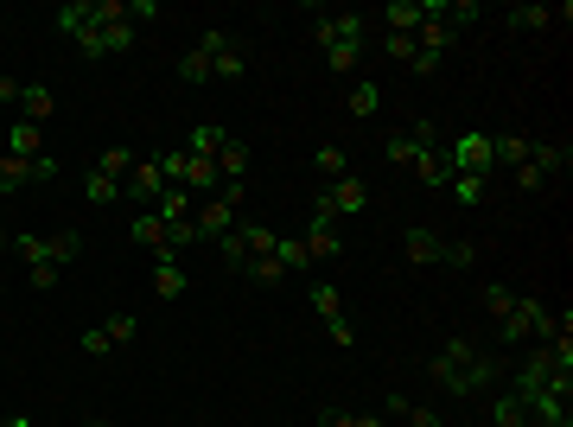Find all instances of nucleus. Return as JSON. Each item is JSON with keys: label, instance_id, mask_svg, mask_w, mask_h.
Returning a JSON list of instances; mask_svg holds the SVG:
<instances>
[{"label": "nucleus", "instance_id": "47", "mask_svg": "<svg viewBox=\"0 0 573 427\" xmlns=\"http://www.w3.org/2000/svg\"><path fill=\"white\" fill-rule=\"evenodd\" d=\"M510 179H516V192H542V185H548V179H542V173H535V166H529V160H523V166H516V173H510Z\"/></svg>", "mask_w": 573, "mask_h": 427}, {"label": "nucleus", "instance_id": "42", "mask_svg": "<svg viewBox=\"0 0 573 427\" xmlns=\"http://www.w3.org/2000/svg\"><path fill=\"white\" fill-rule=\"evenodd\" d=\"M26 281L39 287V294H51V287L64 281V268H58V262H39V268H26Z\"/></svg>", "mask_w": 573, "mask_h": 427}, {"label": "nucleus", "instance_id": "5", "mask_svg": "<svg viewBox=\"0 0 573 427\" xmlns=\"http://www.w3.org/2000/svg\"><path fill=\"white\" fill-rule=\"evenodd\" d=\"M300 243H306V255H312V262H332V255L344 249V236H338V217H332V204H325V198H312V224H306V236H300Z\"/></svg>", "mask_w": 573, "mask_h": 427}, {"label": "nucleus", "instance_id": "23", "mask_svg": "<svg viewBox=\"0 0 573 427\" xmlns=\"http://www.w3.org/2000/svg\"><path fill=\"white\" fill-rule=\"evenodd\" d=\"M312 173H325V185H332V179H344V173H351V153H344V147H332V141H325L319 153H312Z\"/></svg>", "mask_w": 573, "mask_h": 427}, {"label": "nucleus", "instance_id": "51", "mask_svg": "<svg viewBox=\"0 0 573 427\" xmlns=\"http://www.w3.org/2000/svg\"><path fill=\"white\" fill-rule=\"evenodd\" d=\"M90 427H115V421H90Z\"/></svg>", "mask_w": 573, "mask_h": 427}, {"label": "nucleus", "instance_id": "11", "mask_svg": "<svg viewBox=\"0 0 573 427\" xmlns=\"http://www.w3.org/2000/svg\"><path fill=\"white\" fill-rule=\"evenodd\" d=\"M20 122H32V128H45L51 122V109H58V96H51V83H20Z\"/></svg>", "mask_w": 573, "mask_h": 427}, {"label": "nucleus", "instance_id": "33", "mask_svg": "<svg viewBox=\"0 0 573 427\" xmlns=\"http://www.w3.org/2000/svg\"><path fill=\"white\" fill-rule=\"evenodd\" d=\"M45 243H51V262H58V268H71L77 255H83V236L77 230H58V236H45Z\"/></svg>", "mask_w": 573, "mask_h": 427}, {"label": "nucleus", "instance_id": "26", "mask_svg": "<svg viewBox=\"0 0 573 427\" xmlns=\"http://www.w3.org/2000/svg\"><path fill=\"white\" fill-rule=\"evenodd\" d=\"M274 262H281V275H300V268L312 262V255H306V243H300V236H274Z\"/></svg>", "mask_w": 573, "mask_h": 427}, {"label": "nucleus", "instance_id": "28", "mask_svg": "<svg viewBox=\"0 0 573 427\" xmlns=\"http://www.w3.org/2000/svg\"><path fill=\"white\" fill-rule=\"evenodd\" d=\"M567 160H573V153H567V141H561V147H529V166H535V173H542V179L567 173Z\"/></svg>", "mask_w": 573, "mask_h": 427}, {"label": "nucleus", "instance_id": "41", "mask_svg": "<svg viewBox=\"0 0 573 427\" xmlns=\"http://www.w3.org/2000/svg\"><path fill=\"white\" fill-rule=\"evenodd\" d=\"M440 262H446V268H472V262H478V249L459 236V243H446V249H440Z\"/></svg>", "mask_w": 573, "mask_h": 427}, {"label": "nucleus", "instance_id": "43", "mask_svg": "<svg viewBox=\"0 0 573 427\" xmlns=\"http://www.w3.org/2000/svg\"><path fill=\"white\" fill-rule=\"evenodd\" d=\"M510 300H516L510 287H497V281L484 287V313H491V319H503V313H510Z\"/></svg>", "mask_w": 573, "mask_h": 427}, {"label": "nucleus", "instance_id": "38", "mask_svg": "<svg viewBox=\"0 0 573 427\" xmlns=\"http://www.w3.org/2000/svg\"><path fill=\"white\" fill-rule=\"evenodd\" d=\"M319 51H325V64H332V71H357V58H363V45H338V39L319 45Z\"/></svg>", "mask_w": 573, "mask_h": 427}, {"label": "nucleus", "instance_id": "40", "mask_svg": "<svg viewBox=\"0 0 573 427\" xmlns=\"http://www.w3.org/2000/svg\"><path fill=\"white\" fill-rule=\"evenodd\" d=\"M382 51H389L395 64H408L414 58V32H382Z\"/></svg>", "mask_w": 573, "mask_h": 427}, {"label": "nucleus", "instance_id": "34", "mask_svg": "<svg viewBox=\"0 0 573 427\" xmlns=\"http://www.w3.org/2000/svg\"><path fill=\"white\" fill-rule=\"evenodd\" d=\"M102 332H109V345L121 351V345H134V338H141V319H134V313H115V319H102Z\"/></svg>", "mask_w": 573, "mask_h": 427}, {"label": "nucleus", "instance_id": "7", "mask_svg": "<svg viewBox=\"0 0 573 427\" xmlns=\"http://www.w3.org/2000/svg\"><path fill=\"white\" fill-rule=\"evenodd\" d=\"M160 192H166V173H160V160H134V173L121 179V198H134L141 211H153V204H160Z\"/></svg>", "mask_w": 573, "mask_h": 427}, {"label": "nucleus", "instance_id": "37", "mask_svg": "<svg viewBox=\"0 0 573 427\" xmlns=\"http://www.w3.org/2000/svg\"><path fill=\"white\" fill-rule=\"evenodd\" d=\"M83 198H90V204H115V198H121V179L90 173V179H83Z\"/></svg>", "mask_w": 573, "mask_h": 427}, {"label": "nucleus", "instance_id": "29", "mask_svg": "<svg viewBox=\"0 0 573 427\" xmlns=\"http://www.w3.org/2000/svg\"><path fill=\"white\" fill-rule=\"evenodd\" d=\"M446 192H453V198H459V211H478V204H484V198H491V179H465V173H459L453 185H446Z\"/></svg>", "mask_w": 573, "mask_h": 427}, {"label": "nucleus", "instance_id": "32", "mask_svg": "<svg viewBox=\"0 0 573 427\" xmlns=\"http://www.w3.org/2000/svg\"><path fill=\"white\" fill-rule=\"evenodd\" d=\"M20 185H32V173H26V160H13V153H0V198H13Z\"/></svg>", "mask_w": 573, "mask_h": 427}, {"label": "nucleus", "instance_id": "49", "mask_svg": "<svg viewBox=\"0 0 573 427\" xmlns=\"http://www.w3.org/2000/svg\"><path fill=\"white\" fill-rule=\"evenodd\" d=\"M0 427H39V421H32V415H13V421H0Z\"/></svg>", "mask_w": 573, "mask_h": 427}, {"label": "nucleus", "instance_id": "39", "mask_svg": "<svg viewBox=\"0 0 573 427\" xmlns=\"http://www.w3.org/2000/svg\"><path fill=\"white\" fill-rule=\"evenodd\" d=\"M319 427H382V421L376 415H351V408H325Z\"/></svg>", "mask_w": 573, "mask_h": 427}, {"label": "nucleus", "instance_id": "13", "mask_svg": "<svg viewBox=\"0 0 573 427\" xmlns=\"http://www.w3.org/2000/svg\"><path fill=\"white\" fill-rule=\"evenodd\" d=\"M440 249H446V236L433 230V224H414L408 230V262L414 268H433V262H440Z\"/></svg>", "mask_w": 573, "mask_h": 427}, {"label": "nucleus", "instance_id": "10", "mask_svg": "<svg viewBox=\"0 0 573 427\" xmlns=\"http://www.w3.org/2000/svg\"><path fill=\"white\" fill-rule=\"evenodd\" d=\"M185 287H191L185 262L172 249H153V294H160V300H185Z\"/></svg>", "mask_w": 573, "mask_h": 427}, {"label": "nucleus", "instance_id": "35", "mask_svg": "<svg viewBox=\"0 0 573 427\" xmlns=\"http://www.w3.org/2000/svg\"><path fill=\"white\" fill-rule=\"evenodd\" d=\"M211 77H217V71H211V58H204V51L191 45L185 58H179V83H211Z\"/></svg>", "mask_w": 573, "mask_h": 427}, {"label": "nucleus", "instance_id": "14", "mask_svg": "<svg viewBox=\"0 0 573 427\" xmlns=\"http://www.w3.org/2000/svg\"><path fill=\"white\" fill-rule=\"evenodd\" d=\"M223 141H230V128H217V122H198V128L185 134V153H191V160H217V153H223Z\"/></svg>", "mask_w": 573, "mask_h": 427}, {"label": "nucleus", "instance_id": "4", "mask_svg": "<svg viewBox=\"0 0 573 427\" xmlns=\"http://www.w3.org/2000/svg\"><path fill=\"white\" fill-rule=\"evenodd\" d=\"M236 217H242V204L211 192V198H198V211H191V230H198V243H217V236L236 230Z\"/></svg>", "mask_w": 573, "mask_h": 427}, {"label": "nucleus", "instance_id": "3", "mask_svg": "<svg viewBox=\"0 0 573 427\" xmlns=\"http://www.w3.org/2000/svg\"><path fill=\"white\" fill-rule=\"evenodd\" d=\"M306 300H312V313L325 319V332H332V345H338V351H351V345H357V326H351V313H344L338 287H332V281H312V287H306Z\"/></svg>", "mask_w": 573, "mask_h": 427}, {"label": "nucleus", "instance_id": "24", "mask_svg": "<svg viewBox=\"0 0 573 427\" xmlns=\"http://www.w3.org/2000/svg\"><path fill=\"white\" fill-rule=\"evenodd\" d=\"M389 415H402L408 427H446L440 408H421V402H408V396H389Z\"/></svg>", "mask_w": 573, "mask_h": 427}, {"label": "nucleus", "instance_id": "20", "mask_svg": "<svg viewBox=\"0 0 573 427\" xmlns=\"http://www.w3.org/2000/svg\"><path fill=\"white\" fill-rule=\"evenodd\" d=\"M382 153H389L395 166H408V173H414V166H421V160H427L433 147H421V141H414V134L402 128V134H389V147H382Z\"/></svg>", "mask_w": 573, "mask_h": 427}, {"label": "nucleus", "instance_id": "46", "mask_svg": "<svg viewBox=\"0 0 573 427\" xmlns=\"http://www.w3.org/2000/svg\"><path fill=\"white\" fill-rule=\"evenodd\" d=\"M26 173L39 179V185H45V179H58V153H39V160H26Z\"/></svg>", "mask_w": 573, "mask_h": 427}, {"label": "nucleus", "instance_id": "12", "mask_svg": "<svg viewBox=\"0 0 573 427\" xmlns=\"http://www.w3.org/2000/svg\"><path fill=\"white\" fill-rule=\"evenodd\" d=\"M51 26H58V32H64V39H71V45H77V39H83V32H90V26H96V0H64V7H58V13H51Z\"/></svg>", "mask_w": 573, "mask_h": 427}, {"label": "nucleus", "instance_id": "15", "mask_svg": "<svg viewBox=\"0 0 573 427\" xmlns=\"http://www.w3.org/2000/svg\"><path fill=\"white\" fill-rule=\"evenodd\" d=\"M249 160H255V153H249V147H242L236 134H230V141H223V153H217V179H236V185H249Z\"/></svg>", "mask_w": 573, "mask_h": 427}, {"label": "nucleus", "instance_id": "2", "mask_svg": "<svg viewBox=\"0 0 573 427\" xmlns=\"http://www.w3.org/2000/svg\"><path fill=\"white\" fill-rule=\"evenodd\" d=\"M446 153V166H453V179H497V160H491V134L484 128H459V134H446L440 141Z\"/></svg>", "mask_w": 573, "mask_h": 427}, {"label": "nucleus", "instance_id": "6", "mask_svg": "<svg viewBox=\"0 0 573 427\" xmlns=\"http://www.w3.org/2000/svg\"><path fill=\"white\" fill-rule=\"evenodd\" d=\"M198 51H204V58H211V71H217V83H236L242 71H249V58H242V45L230 39V32H204V39H198Z\"/></svg>", "mask_w": 573, "mask_h": 427}, {"label": "nucleus", "instance_id": "44", "mask_svg": "<svg viewBox=\"0 0 573 427\" xmlns=\"http://www.w3.org/2000/svg\"><path fill=\"white\" fill-rule=\"evenodd\" d=\"M440 64H446V58H433V51H421V45H414V58H408V77H433Z\"/></svg>", "mask_w": 573, "mask_h": 427}, {"label": "nucleus", "instance_id": "31", "mask_svg": "<svg viewBox=\"0 0 573 427\" xmlns=\"http://www.w3.org/2000/svg\"><path fill=\"white\" fill-rule=\"evenodd\" d=\"M217 255H223L230 268L249 262V230H242V217H236V230H230V236H217Z\"/></svg>", "mask_w": 573, "mask_h": 427}, {"label": "nucleus", "instance_id": "52", "mask_svg": "<svg viewBox=\"0 0 573 427\" xmlns=\"http://www.w3.org/2000/svg\"><path fill=\"white\" fill-rule=\"evenodd\" d=\"M0 249H7V236H0Z\"/></svg>", "mask_w": 573, "mask_h": 427}, {"label": "nucleus", "instance_id": "17", "mask_svg": "<svg viewBox=\"0 0 573 427\" xmlns=\"http://www.w3.org/2000/svg\"><path fill=\"white\" fill-rule=\"evenodd\" d=\"M7 153H13V160H39V153H45V128L13 122V128H7Z\"/></svg>", "mask_w": 573, "mask_h": 427}, {"label": "nucleus", "instance_id": "45", "mask_svg": "<svg viewBox=\"0 0 573 427\" xmlns=\"http://www.w3.org/2000/svg\"><path fill=\"white\" fill-rule=\"evenodd\" d=\"M77 345H83V351H90V357H109V351H115V345H109V332H102V326H90V332H83V338H77Z\"/></svg>", "mask_w": 573, "mask_h": 427}, {"label": "nucleus", "instance_id": "30", "mask_svg": "<svg viewBox=\"0 0 573 427\" xmlns=\"http://www.w3.org/2000/svg\"><path fill=\"white\" fill-rule=\"evenodd\" d=\"M134 160H141V153H134V147H102L96 173H109V179H128V173H134Z\"/></svg>", "mask_w": 573, "mask_h": 427}, {"label": "nucleus", "instance_id": "19", "mask_svg": "<svg viewBox=\"0 0 573 427\" xmlns=\"http://www.w3.org/2000/svg\"><path fill=\"white\" fill-rule=\"evenodd\" d=\"M554 20H573V7H561V13H554V7H510V26L516 32H548Z\"/></svg>", "mask_w": 573, "mask_h": 427}, {"label": "nucleus", "instance_id": "27", "mask_svg": "<svg viewBox=\"0 0 573 427\" xmlns=\"http://www.w3.org/2000/svg\"><path fill=\"white\" fill-rule=\"evenodd\" d=\"M242 275H249L255 287H281V281H287L281 262H274V249H268V255H249V262H242Z\"/></svg>", "mask_w": 573, "mask_h": 427}, {"label": "nucleus", "instance_id": "8", "mask_svg": "<svg viewBox=\"0 0 573 427\" xmlns=\"http://www.w3.org/2000/svg\"><path fill=\"white\" fill-rule=\"evenodd\" d=\"M325 204H332V217H357V211H370V185H363L357 173H344V179H332L319 192Z\"/></svg>", "mask_w": 573, "mask_h": 427}, {"label": "nucleus", "instance_id": "1", "mask_svg": "<svg viewBox=\"0 0 573 427\" xmlns=\"http://www.w3.org/2000/svg\"><path fill=\"white\" fill-rule=\"evenodd\" d=\"M427 377L446 389V396H484V389H497V377H503V364L497 357H484L472 338H446L440 351L427 357Z\"/></svg>", "mask_w": 573, "mask_h": 427}, {"label": "nucleus", "instance_id": "16", "mask_svg": "<svg viewBox=\"0 0 573 427\" xmlns=\"http://www.w3.org/2000/svg\"><path fill=\"white\" fill-rule=\"evenodd\" d=\"M128 243H141V249H166V217H160V211H134Z\"/></svg>", "mask_w": 573, "mask_h": 427}, {"label": "nucleus", "instance_id": "18", "mask_svg": "<svg viewBox=\"0 0 573 427\" xmlns=\"http://www.w3.org/2000/svg\"><path fill=\"white\" fill-rule=\"evenodd\" d=\"M491 160H497V173H516L529 160V141L523 134H491Z\"/></svg>", "mask_w": 573, "mask_h": 427}, {"label": "nucleus", "instance_id": "9", "mask_svg": "<svg viewBox=\"0 0 573 427\" xmlns=\"http://www.w3.org/2000/svg\"><path fill=\"white\" fill-rule=\"evenodd\" d=\"M312 39L319 45H363V13H312Z\"/></svg>", "mask_w": 573, "mask_h": 427}, {"label": "nucleus", "instance_id": "22", "mask_svg": "<svg viewBox=\"0 0 573 427\" xmlns=\"http://www.w3.org/2000/svg\"><path fill=\"white\" fill-rule=\"evenodd\" d=\"M153 211H160L166 224H185V217L198 211V198H191V192H179V185H166V192H160V204H153Z\"/></svg>", "mask_w": 573, "mask_h": 427}, {"label": "nucleus", "instance_id": "21", "mask_svg": "<svg viewBox=\"0 0 573 427\" xmlns=\"http://www.w3.org/2000/svg\"><path fill=\"white\" fill-rule=\"evenodd\" d=\"M414 179H421V185H427V192H446V185H453V166H446V153H440V147H433V153H427V160H421V166H414Z\"/></svg>", "mask_w": 573, "mask_h": 427}, {"label": "nucleus", "instance_id": "50", "mask_svg": "<svg viewBox=\"0 0 573 427\" xmlns=\"http://www.w3.org/2000/svg\"><path fill=\"white\" fill-rule=\"evenodd\" d=\"M0 96H20V83H13V77H0Z\"/></svg>", "mask_w": 573, "mask_h": 427}, {"label": "nucleus", "instance_id": "25", "mask_svg": "<svg viewBox=\"0 0 573 427\" xmlns=\"http://www.w3.org/2000/svg\"><path fill=\"white\" fill-rule=\"evenodd\" d=\"M382 26H389V32H414V26H421V0H389V7H382Z\"/></svg>", "mask_w": 573, "mask_h": 427}, {"label": "nucleus", "instance_id": "36", "mask_svg": "<svg viewBox=\"0 0 573 427\" xmlns=\"http://www.w3.org/2000/svg\"><path fill=\"white\" fill-rule=\"evenodd\" d=\"M344 109H351V115H376V109H382V90H376V83H351Z\"/></svg>", "mask_w": 573, "mask_h": 427}, {"label": "nucleus", "instance_id": "48", "mask_svg": "<svg viewBox=\"0 0 573 427\" xmlns=\"http://www.w3.org/2000/svg\"><path fill=\"white\" fill-rule=\"evenodd\" d=\"M128 20L141 26V20H160V7H153V0H128Z\"/></svg>", "mask_w": 573, "mask_h": 427}]
</instances>
